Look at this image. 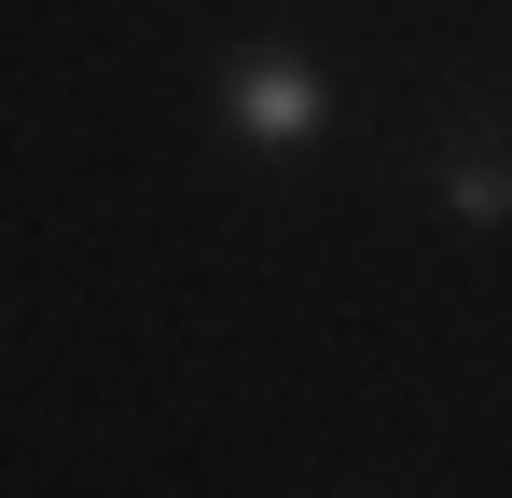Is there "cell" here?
I'll return each mask as SVG.
<instances>
[{
    "label": "cell",
    "instance_id": "1",
    "mask_svg": "<svg viewBox=\"0 0 512 498\" xmlns=\"http://www.w3.org/2000/svg\"><path fill=\"white\" fill-rule=\"evenodd\" d=\"M319 111H333V83L305 70V56H236V70H222V139H236V153H305V139H319Z\"/></svg>",
    "mask_w": 512,
    "mask_h": 498
},
{
    "label": "cell",
    "instance_id": "2",
    "mask_svg": "<svg viewBox=\"0 0 512 498\" xmlns=\"http://www.w3.org/2000/svg\"><path fill=\"white\" fill-rule=\"evenodd\" d=\"M429 194H443V222L512 236V125L499 111H443L429 125Z\"/></svg>",
    "mask_w": 512,
    "mask_h": 498
}]
</instances>
